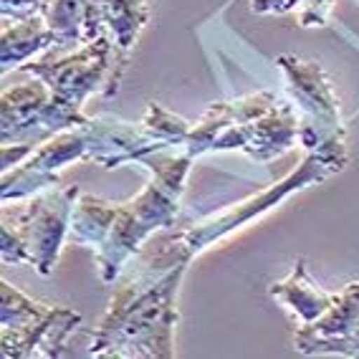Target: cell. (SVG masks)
<instances>
[{
	"instance_id": "obj_1",
	"label": "cell",
	"mask_w": 359,
	"mask_h": 359,
	"mask_svg": "<svg viewBox=\"0 0 359 359\" xmlns=\"http://www.w3.org/2000/svg\"><path fill=\"white\" fill-rule=\"evenodd\" d=\"M187 266L165 273H132L111 299L89 346V357L172 359L177 327V294Z\"/></svg>"
},
{
	"instance_id": "obj_17",
	"label": "cell",
	"mask_w": 359,
	"mask_h": 359,
	"mask_svg": "<svg viewBox=\"0 0 359 359\" xmlns=\"http://www.w3.org/2000/svg\"><path fill=\"white\" fill-rule=\"evenodd\" d=\"M149 15L152 13L147 0H107L104 26L122 51L132 53L135 43L140 41V33L149 23Z\"/></svg>"
},
{
	"instance_id": "obj_6",
	"label": "cell",
	"mask_w": 359,
	"mask_h": 359,
	"mask_svg": "<svg viewBox=\"0 0 359 359\" xmlns=\"http://www.w3.org/2000/svg\"><path fill=\"white\" fill-rule=\"evenodd\" d=\"M127 66L129 53L114 43L109 33H102L99 39L81 43L74 53L31 61L20 66V71L41 79L61 102L83 109L86 99L94 94L102 99L116 97Z\"/></svg>"
},
{
	"instance_id": "obj_19",
	"label": "cell",
	"mask_w": 359,
	"mask_h": 359,
	"mask_svg": "<svg viewBox=\"0 0 359 359\" xmlns=\"http://www.w3.org/2000/svg\"><path fill=\"white\" fill-rule=\"evenodd\" d=\"M48 8H51V0H0L3 26L33 18V15H46Z\"/></svg>"
},
{
	"instance_id": "obj_2",
	"label": "cell",
	"mask_w": 359,
	"mask_h": 359,
	"mask_svg": "<svg viewBox=\"0 0 359 359\" xmlns=\"http://www.w3.org/2000/svg\"><path fill=\"white\" fill-rule=\"evenodd\" d=\"M140 165L152 172V182L127 203H116L109 233L97 250L99 276L104 283H114L129 258H135L154 233L175 223L193 157L185 149H157L142 157Z\"/></svg>"
},
{
	"instance_id": "obj_9",
	"label": "cell",
	"mask_w": 359,
	"mask_h": 359,
	"mask_svg": "<svg viewBox=\"0 0 359 359\" xmlns=\"http://www.w3.org/2000/svg\"><path fill=\"white\" fill-rule=\"evenodd\" d=\"M81 324L74 309L48 306L36 319L20 327L0 329V352L6 359H58L66 354V341Z\"/></svg>"
},
{
	"instance_id": "obj_23",
	"label": "cell",
	"mask_w": 359,
	"mask_h": 359,
	"mask_svg": "<svg viewBox=\"0 0 359 359\" xmlns=\"http://www.w3.org/2000/svg\"><path fill=\"white\" fill-rule=\"evenodd\" d=\"M357 3H359V0H357Z\"/></svg>"
},
{
	"instance_id": "obj_14",
	"label": "cell",
	"mask_w": 359,
	"mask_h": 359,
	"mask_svg": "<svg viewBox=\"0 0 359 359\" xmlns=\"http://www.w3.org/2000/svg\"><path fill=\"white\" fill-rule=\"evenodd\" d=\"M299 140V116H296L291 104L278 102L273 109L261 114L253 122L250 142L245 147L253 162H271L286 154Z\"/></svg>"
},
{
	"instance_id": "obj_20",
	"label": "cell",
	"mask_w": 359,
	"mask_h": 359,
	"mask_svg": "<svg viewBox=\"0 0 359 359\" xmlns=\"http://www.w3.org/2000/svg\"><path fill=\"white\" fill-rule=\"evenodd\" d=\"M334 0H302L299 11V26L302 28H324L329 26Z\"/></svg>"
},
{
	"instance_id": "obj_16",
	"label": "cell",
	"mask_w": 359,
	"mask_h": 359,
	"mask_svg": "<svg viewBox=\"0 0 359 359\" xmlns=\"http://www.w3.org/2000/svg\"><path fill=\"white\" fill-rule=\"evenodd\" d=\"M114 208H116V203L97 198V195H89V193L79 195L74 212H71L69 243L99 250V245L104 243V238L109 233Z\"/></svg>"
},
{
	"instance_id": "obj_22",
	"label": "cell",
	"mask_w": 359,
	"mask_h": 359,
	"mask_svg": "<svg viewBox=\"0 0 359 359\" xmlns=\"http://www.w3.org/2000/svg\"><path fill=\"white\" fill-rule=\"evenodd\" d=\"M36 149V144H3V149H0V170L3 172H8V170H13L15 165H20V162L26 160L28 154Z\"/></svg>"
},
{
	"instance_id": "obj_4",
	"label": "cell",
	"mask_w": 359,
	"mask_h": 359,
	"mask_svg": "<svg viewBox=\"0 0 359 359\" xmlns=\"http://www.w3.org/2000/svg\"><path fill=\"white\" fill-rule=\"evenodd\" d=\"M79 190L71 187H53L31 195L26 205L3 208V225H0V256L3 263H23L33 266L41 276H51L58 263L61 248L69 241L71 212L76 205Z\"/></svg>"
},
{
	"instance_id": "obj_5",
	"label": "cell",
	"mask_w": 359,
	"mask_h": 359,
	"mask_svg": "<svg viewBox=\"0 0 359 359\" xmlns=\"http://www.w3.org/2000/svg\"><path fill=\"white\" fill-rule=\"evenodd\" d=\"M278 69L286 76V89L299 109V142L306 152L316 154L329 165H349L346 127L341 122L339 99L332 89V79L324 66L299 56H278Z\"/></svg>"
},
{
	"instance_id": "obj_12",
	"label": "cell",
	"mask_w": 359,
	"mask_h": 359,
	"mask_svg": "<svg viewBox=\"0 0 359 359\" xmlns=\"http://www.w3.org/2000/svg\"><path fill=\"white\" fill-rule=\"evenodd\" d=\"M51 99V89L41 79L6 89L0 97V140L3 144H28L33 122Z\"/></svg>"
},
{
	"instance_id": "obj_18",
	"label": "cell",
	"mask_w": 359,
	"mask_h": 359,
	"mask_svg": "<svg viewBox=\"0 0 359 359\" xmlns=\"http://www.w3.org/2000/svg\"><path fill=\"white\" fill-rule=\"evenodd\" d=\"M142 127H144V132H147L162 149H177V147L185 149V142H187V137H190L193 124L185 122L182 116L172 114V111H167L162 104L152 102L147 107V111H144Z\"/></svg>"
},
{
	"instance_id": "obj_21",
	"label": "cell",
	"mask_w": 359,
	"mask_h": 359,
	"mask_svg": "<svg viewBox=\"0 0 359 359\" xmlns=\"http://www.w3.org/2000/svg\"><path fill=\"white\" fill-rule=\"evenodd\" d=\"M302 0H250V13L256 15H283L294 11Z\"/></svg>"
},
{
	"instance_id": "obj_11",
	"label": "cell",
	"mask_w": 359,
	"mask_h": 359,
	"mask_svg": "<svg viewBox=\"0 0 359 359\" xmlns=\"http://www.w3.org/2000/svg\"><path fill=\"white\" fill-rule=\"evenodd\" d=\"M276 97L271 91H258V94H250V97L231 99V102H215L205 109V114L200 116L198 122L190 129V137L185 142V152L190 157H200V154L210 152L212 140L223 132L225 127L241 122H250L256 116L266 114L269 109L276 107Z\"/></svg>"
},
{
	"instance_id": "obj_3",
	"label": "cell",
	"mask_w": 359,
	"mask_h": 359,
	"mask_svg": "<svg viewBox=\"0 0 359 359\" xmlns=\"http://www.w3.org/2000/svg\"><path fill=\"white\" fill-rule=\"evenodd\" d=\"M337 172H339V167L329 165L316 154L306 152L302 165L296 167L289 177L278 180L276 185H269L253 198L233 205L231 210L218 212L212 218L200 220V223L187 225V228H180V231H170L165 236L154 238L152 243H144V248L137 253L135 269L144 271V273H165V271L175 269V266H190V261L198 253H203L208 245L218 243L225 236L243 228L245 223L266 215L289 195L299 193V190H304L309 185H319V182H324V180Z\"/></svg>"
},
{
	"instance_id": "obj_10",
	"label": "cell",
	"mask_w": 359,
	"mask_h": 359,
	"mask_svg": "<svg viewBox=\"0 0 359 359\" xmlns=\"http://www.w3.org/2000/svg\"><path fill=\"white\" fill-rule=\"evenodd\" d=\"M83 132H86V157H83V162L102 165L104 170H114V167L129 165V162L140 165L142 157L162 149L144 132L142 122L132 124L111 114L91 116L89 122L83 124Z\"/></svg>"
},
{
	"instance_id": "obj_15",
	"label": "cell",
	"mask_w": 359,
	"mask_h": 359,
	"mask_svg": "<svg viewBox=\"0 0 359 359\" xmlns=\"http://www.w3.org/2000/svg\"><path fill=\"white\" fill-rule=\"evenodd\" d=\"M51 46L58 48V36L48 26L46 15L6 23L0 33V69L3 74H8L11 69H20L23 61H28L33 53L46 51Z\"/></svg>"
},
{
	"instance_id": "obj_7",
	"label": "cell",
	"mask_w": 359,
	"mask_h": 359,
	"mask_svg": "<svg viewBox=\"0 0 359 359\" xmlns=\"http://www.w3.org/2000/svg\"><path fill=\"white\" fill-rule=\"evenodd\" d=\"M86 157V132L83 127L66 129L56 137L46 140L33 149L18 167L3 172L0 180V198L3 203L31 198V195L58 185V172L71 162Z\"/></svg>"
},
{
	"instance_id": "obj_8",
	"label": "cell",
	"mask_w": 359,
	"mask_h": 359,
	"mask_svg": "<svg viewBox=\"0 0 359 359\" xmlns=\"http://www.w3.org/2000/svg\"><path fill=\"white\" fill-rule=\"evenodd\" d=\"M294 346L306 357H359V281L337 294L332 309L321 319L302 324V329L294 334Z\"/></svg>"
},
{
	"instance_id": "obj_13",
	"label": "cell",
	"mask_w": 359,
	"mask_h": 359,
	"mask_svg": "<svg viewBox=\"0 0 359 359\" xmlns=\"http://www.w3.org/2000/svg\"><path fill=\"white\" fill-rule=\"evenodd\" d=\"M269 294L281 302L286 309H291L302 324H311V321L321 319L332 309L337 294H329L311 278L309 266L304 258H296L294 269L283 281H276L269 286Z\"/></svg>"
}]
</instances>
